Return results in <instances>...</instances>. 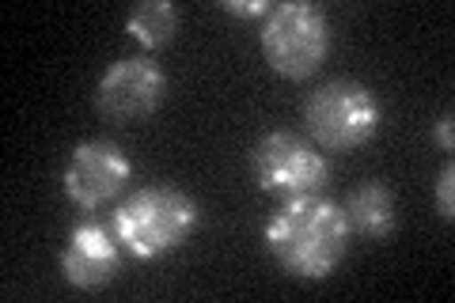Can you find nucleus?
<instances>
[{
  "label": "nucleus",
  "mask_w": 455,
  "mask_h": 303,
  "mask_svg": "<svg viewBox=\"0 0 455 303\" xmlns=\"http://www.w3.org/2000/svg\"><path fill=\"white\" fill-rule=\"evenodd\" d=\"M114 235L137 262H156L202 227V205L179 186H140L114 212Z\"/></svg>",
  "instance_id": "2"
},
{
  "label": "nucleus",
  "mask_w": 455,
  "mask_h": 303,
  "mask_svg": "<svg viewBox=\"0 0 455 303\" xmlns=\"http://www.w3.org/2000/svg\"><path fill=\"white\" fill-rule=\"evenodd\" d=\"M122 269V243L107 224H76L65 239L61 273L80 292H99L107 288Z\"/></svg>",
  "instance_id": "8"
},
{
  "label": "nucleus",
  "mask_w": 455,
  "mask_h": 303,
  "mask_svg": "<svg viewBox=\"0 0 455 303\" xmlns=\"http://www.w3.org/2000/svg\"><path fill=\"white\" fill-rule=\"evenodd\" d=\"M167 95V72L152 57H122L95 84V107L110 122H145Z\"/></svg>",
  "instance_id": "6"
},
{
  "label": "nucleus",
  "mask_w": 455,
  "mask_h": 303,
  "mask_svg": "<svg viewBox=\"0 0 455 303\" xmlns=\"http://www.w3.org/2000/svg\"><path fill=\"white\" fill-rule=\"evenodd\" d=\"M130 179H133L130 155L114 140L95 137V140H84L73 148V155H68V163H65V175H61V190L76 209L95 212V209H103L107 201L118 197Z\"/></svg>",
  "instance_id": "7"
},
{
  "label": "nucleus",
  "mask_w": 455,
  "mask_h": 303,
  "mask_svg": "<svg viewBox=\"0 0 455 303\" xmlns=\"http://www.w3.org/2000/svg\"><path fill=\"white\" fill-rule=\"evenodd\" d=\"M451 122H455V118H451V110H444V114L436 118V125H433V137H436V144H440L444 152L455 148V125H451Z\"/></svg>",
  "instance_id": "13"
},
{
  "label": "nucleus",
  "mask_w": 455,
  "mask_h": 303,
  "mask_svg": "<svg viewBox=\"0 0 455 303\" xmlns=\"http://www.w3.org/2000/svg\"><path fill=\"white\" fill-rule=\"evenodd\" d=\"M433 205H436V212H440V220H451V216H455V167H451V163L436 175Z\"/></svg>",
  "instance_id": "11"
},
{
  "label": "nucleus",
  "mask_w": 455,
  "mask_h": 303,
  "mask_svg": "<svg viewBox=\"0 0 455 303\" xmlns=\"http://www.w3.org/2000/svg\"><path fill=\"white\" fill-rule=\"evenodd\" d=\"M262 243L289 277L326 281L349 254V224L338 201L323 194L284 197V205L269 216Z\"/></svg>",
  "instance_id": "1"
},
{
  "label": "nucleus",
  "mask_w": 455,
  "mask_h": 303,
  "mask_svg": "<svg viewBox=\"0 0 455 303\" xmlns=\"http://www.w3.org/2000/svg\"><path fill=\"white\" fill-rule=\"evenodd\" d=\"M251 175L262 194L304 197L323 194L326 179H331V163L319 152V144L296 137L289 129H274L251 148Z\"/></svg>",
  "instance_id": "5"
},
{
  "label": "nucleus",
  "mask_w": 455,
  "mask_h": 303,
  "mask_svg": "<svg viewBox=\"0 0 455 303\" xmlns=\"http://www.w3.org/2000/svg\"><path fill=\"white\" fill-rule=\"evenodd\" d=\"M341 212H346L349 232H357L361 239H379L383 243L398 224L395 194H391V186L379 182V179L361 182L357 190L349 194L346 205H341Z\"/></svg>",
  "instance_id": "9"
},
{
  "label": "nucleus",
  "mask_w": 455,
  "mask_h": 303,
  "mask_svg": "<svg viewBox=\"0 0 455 303\" xmlns=\"http://www.w3.org/2000/svg\"><path fill=\"white\" fill-rule=\"evenodd\" d=\"M220 8L239 20H266L274 4H269V0H220Z\"/></svg>",
  "instance_id": "12"
},
{
  "label": "nucleus",
  "mask_w": 455,
  "mask_h": 303,
  "mask_svg": "<svg viewBox=\"0 0 455 303\" xmlns=\"http://www.w3.org/2000/svg\"><path fill=\"white\" fill-rule=\"evenodd\" d=\"M179 8L171 0H140L125 16V31H130L145 50H164L179 35Z\"/></svg>",
  "instance_id": "10"
},
{
  "label": "nucleus",
  "mask_w": 455,
  "mask_h": 303,
  "mask_svg": "<svg viewBox=\"0 0 455 303\" xmlns=\"http://www.w3.org/2000/svg\"><path fill=\"white\" fill-rule=\"evenodd\" d=\"M383 122L379 99L361 80H326L304 103V125L311 144L326 152H353L376 137Z\"/></svg>",
  "instance_id": "4"
},
{
  "label": "nucleus",
  "mask_w": 455,
  "mask_h": 303,
  "mask_svg": "<svg viewBox=\"0 0 455 303\" xmlns=\"http://www.w3.org/2000/svg\"><path fill=\"white\" fill-rule=\"evenodd\" d=\"M259 46L266 65L284 80H307L331 53V20L319 4L284 0L262 20Z\"/></svg>",
  "instance_id": "3"
}]
</instances>
